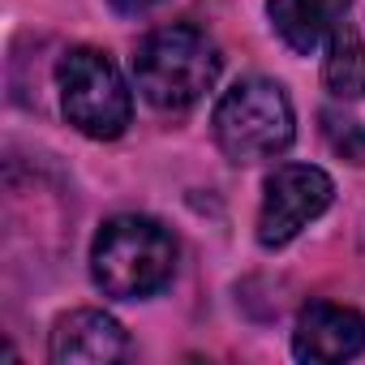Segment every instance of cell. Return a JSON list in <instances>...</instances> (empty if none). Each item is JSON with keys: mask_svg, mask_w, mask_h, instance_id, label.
Here are the masks:
<instances>
[{"mask_svg": "<svg viewBox=\"0 0 365 365\" xmlns=\"http://www.w3.org/2000/svg\"><path fill=\"white\" fill-rule=\"evenodd\" d=\"M176 271V241L150 215H116L95 232L91 279L112 301H138L159 292Z\"/></svg>", "mask_w": 365, "mask_h": 365, "instance_id": "cell-1", "label": "cell"}, {"mask_svg": "<svg viewBox=\"0 0 365 365\" xmlns=\"http://www.w3.org/2000/svg\"><path fill=\"white\" fill-rule=\"evenodd\" d=\"M220 52L194 26H159L138 43L133 78L150 108L185 112L220 82Z\"/></svg>", "mask_w": 365, "mask_h": 365, "instance_id": "cell-2", "label": "cell"}, {"mask_svg": "<svg viewBox=\"0 0 365 365\" xmlns=\"http://www.w3.org/2000/svg\"><path fill=\"white\" fill-rule=\"evenodd\" d=\"M215 142L232 163H258L275 159L297 138V116L284 95V86L267 78H241L224 99L215 103Z\"/></svg>", "mask_w": 365, "mask_h": 365, "instance_id": "cell-3", "label": "cell"}, {"mask_svg": "<svg viewBox=\"0 0 365 365\" xmlns=\"http://www.w3.org/2000/svg\"><path fill=\"white\" fill-rule=\"evenodd\" d=\"M56 86H61V112L78 133L99 142L125 133L133 99L120 69L99 48H69L56 65Z\"/></svg>", "mask_w": 365, "mask_h": 365, "instance_id": "cell-4", "label": "cell"}, {"mask_svg": "<svg viewBox=\"0 0 365 365\" xmlns=\"http://www.w3.org/2000/svg\"><path fill=\"white\" fill-rule=\"evenodd\" d=\"M335 198L331 176L314 163H284L262 185V211H258V245L279 250L288 245L305 224H314Z\"/></svg>", "mask_w": 365, "mask_h": 365, "instance_id": "cell-5", "label": "cell"}, {"mask_svg": "<svg viewBox=\"0 0 365 365\" xmlns=\"http://www.w3.org/2000/svg\"><path fill=\"white\" fill-rule=\"evenodd\" d=\"M297 361H352L365 352V318L335 301H309L292 331Z\"/></svg>", "mask_w": 365, "mask_h": 365, "instance_id": "cell-6", "label": "cell"}, {"mask_svg": "<svg viewBox=\"0 0 365 365\" xmlns=\"http://www.w3.org/2000/svg\"><path fill=\"white\" fill-rule=\"evenodd\" d=\"M48 352L56 365H108L129 352V335L103 309H73L56 322Z\"/></svg>", "mask_w": 365, "mask_h": 365, "instance_id": "cell-7", "label": "cell"}, {"mask_svg": "<svg viewBox=\"0 0 365 365\" xmlns=\"http://www.w3.org/2000/svg\"><path fill=\"white\" fill-rule=\"evenodd\" d=\"M348 5H352V0H267V14H271L275 35H279L292 52L309 56V52H318V48L331 39V31L344 22Z\"/></svg>", "mask_w": 365, "mask_h": 365, "instance_id": "cell-8", "label": "cell"}, {"mask_svg": "<svg viewBox=\"0 0 365 365\" xmlns=\"http://www.w3.org/2000/svg\"><path fill=\"white\" fill-rule=\"evenodd\" d=\"M322 82L335 99L352 103L365 95V39L352 22H339L327 39V65H322Z\"/></svg>", "mask_w": 365, "mask_h": 365, "instance_id": "cell-9", "label": "cell"}, {"mask_svg": "<svg viewBox=\"0 0 365 365\" xmlns=\"http://www.w3.org/2000/svg\"><path fill=\"white\" fill-rule=\"evenodd\" d=\"M322 133L331 142V150L348 163H365V125L339 108H327L322 112Z\"/></svg>", "mask_w": 365, "mask_h": 365, "instance_id": "cell-10", "label": "cell"}, {"mask_svg": "<svg viewBox=\"0 0 365 365\" xmlns=\"http://www.w3.org/2000/svg\"><path fill=\"white\" fill-rule=\"evenodd\" d=\"M150 5H159V0H112L116 14H146Z\"/></svg>", "mask_w": 365, "mask_h": 365, "instance_id": "cell-11", "label": "cell"}]
</instances>
